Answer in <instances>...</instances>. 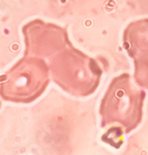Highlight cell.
Wrapping results in <instances>:
<instances>
[{
  "label": "cell",
  "mask_w": 148,
  "mask_h": 155,
  "mask_svg": "<svg viewBox=\"0 0 148 155\" xmlns=\"http://www.w3.org/2000/svg\"><path fill=\"white\" fill-rule=\"evenodd\" d=\"M144 99V90L132 83L129 74L114 78L99 107L102 127L114 126L121 134H130L142 121Z\"/></svg>",
  "instance_id": "obj_1"
},
{
  "label": "cell",
  "mask_w": 148,
  "mask_h": 155,
  "mask_svg": "<svg viewBox=\"0 0 148 155\" xmlns=\"http://www.w3.org/2000/svg\"><path fill=\"white\" fill-rule=\"evenodd\" d=\"M49 68L55 83L76 97L91 95L99 87L103 74L94 59L72 46L54 55Z\"/></svg>",
  "instance_id": "obj_2"
},
{
  "label": "cell",
  "mask_w": 148,
  "mask_h": 155,
  "mask_svg": "<svg viewBox=\"0 0 148 155\" xmlns=\"http://www.w3.org/2000/svg\"><path fill=\"white\" fill-rule=\"evenodd\" d=\"M50 68L45 60L25 56L0 80V96L6 101L29 104L39 98L50 83Z\"/></svg>",
  "instance_id": "obj_3"
},
{
  "label": "cell",
  "mask_w": 148,
  "mask_h": 155,
  "mask_svg": "<svg viewBox=\"0 0 148 155\" xmlns=\"http://www.w3.org/2000/svg\"><path fill=\"white\" fill-rule=\"evenodd\" d=\"M26 56H51L72 47L66 31L59 26L39 20L30 22L23 28Z\"/></svg>",
  "instance_id": "obj_4"
},
{
  "label": "cell",
  "mask_w": 148,
  "mask_h": 155,
  "mask_svg": "<svg viewBox=\"0 0 148 155\" xmlns=\"http://www.w3.org/2000/svg\"><path fill=\"white\" fill-rule=\"evenodd\" d=\"M123 47L134 60V79L138 86L148 89V19L127 25L123 32Z\"/></svg>",
  "instance_id": "obj_5"
},
{
  "label": "cell",
  "mask_w": 148,
  "mask_h": 155,
  "mask_svg": "<svg viewBox=\"0 0 148 155\" xmlns=\"http://www.w3.org/2000/svg\"><path fill=\"white\" fill-rule=\"evenodd\" d=\"M0 107H1V102H0Z\"/></svg>",
  "instance_id": "obj_6"
}]
</instances>
